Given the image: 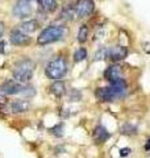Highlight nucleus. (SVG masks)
I'll use <instances>...</instances> for the list:
<instances>
[{
    "label": "nucleus",
    "mask_w": 150,
    "mask_h": 158,
    "mask_svg": "<svg viewBox=\"0 0 150 158\" xmlns=\"http://www.w3.org/2000/svg\"><path fill=\"white\" fill-rule=\"evenodd\" d=\"M127 94V83L124 79H120L111 83L108 87H100L95 91V96L100 102H113L119 98H123Z\"/></svg>",
    "instance_id": "1"
},
{
    "label": "nucleus",
    "mask_w": 150,
    "mask_h": 158,
    "mask_svg": "<svg viewBox=\"0 0 150 158\" xmlns=\"http://www.w3.org/2000/svg\"><path fill=\"white\" fill-rule=\"evenodd\" d=\"M67 31L66 28L62 27V25H50L46 27L44 31L38 34L37 37V44L38 45H49V44H53V42H57V41H61L66 37Z\"/></svg>",
    "instance_id": "2"
},
{
    "label": "nucleus",
    "mask_w": 150,
    "mask_h": 158,
    "mask_svg": "<svg viewBox=\"0 0 150 158\" xmlns=\"http://www.w3.org/2000/svg\"><path fill=\"white\" fill-rule=\"evenodd\" d=\"M67 73V62L63 57H57L53 61L48 63L46 69H45V74L49 79H54V81H61V79L66 75Z\"/></svg>",
    "instance_id": "3"
},
{
    "label": "nucleus",
    "mask_w": 150,
    "mask_h": 158,
    "mask_svg": "<svg viewBox=\"0 0 150 158\" xmlns=\"http://www.w3.org/2000/svg\"><path fill=\"white\" fill-rule=\"evenodd\" d=\"M33 73H34V62L32 59L25 58L23 61L17 62V65L15 66L13 78H15V81H17L19 83H25L32 78Z\"/></svg>",
    "instance_id": "4"
},
{
    "label": "nucleus",
    "mask_w": 150,
    "mask_h": 158,
    "mask_svg": "<svg viewBox=\"0 0 150 158\" xmlns=\"http://www.w3.org/2000/svg\"><path fill=\"white\" fill-rule=\"evenodd\" d=\"M74 8H75V15L78 17L83 19L90 16L94 12L95 4H94V0H77Z\"/></svg>",
    "instance_id": "5"
},
{
    "label": "nucleus",
    "mask_w": 150,
    "mask_h": 158,
    "mask_svg": "<svg viewBox=\"0 0 150 158\" xmlns=\"http://www.w3.org/2000/svg\"><path fill=\"white\" fill-rule=\"evenodd\" d=\"M13 16L19 19H25L32 13V2L31 0H17L13 6Z\"/></svg>",
    "instance_id": "6"
},
{
    "label": "nucleus",
    "mask_w": 150,
    "mask_h": 158,
    "mask_svg": "<svg viewBox=\"0 0 150 158\" xmlns=\"http://www.w3.org/2000/svg\"><path fill=\"white\" fill-rule=\"evenodd\" d=\"M23 88L24 87L21 86V83L13 81V79H8V81H4L2 83L0 92H2V95H16V94H21Z\"/></svg>",
    "instance_id": "7"
},
{
    "label": "nucleus",
    "mask_w": 150,
    "mask_h": 158,
    "mask_svg": "<svg viewBox=\"0 0 150 158\" xmlns=\"http://www.w3.org/2000/svg\"><path fill=\"white\" fill-rule=\"evenodd\" d=\"M128 57V49L125 46H111L107 49V58L112 62L123 61Z\"/></svg>",
    "instance_id": "8"
},
{
    "label": "nucleus",
    "mask_w": 150,
    "mask_h": 158,
    "mask_svg": "<svg viewBox=\"0 0 150 158\" xmlns=\"http://www.w3.org/2000/svg\"><path fill=\"white\" fill-rule=\"evenodd\" d=\"M121 66L120 65H116V63H113V65H109L107 69H106V71H104V79L108 82H116V81H120V79H123L121 77Z\"/></svg>",
    "instance_id": "9"
},
{
    "label": "nucleus",
    "mask_w": 150,
    "mask_h": 158,
    "mask_svg": "<svg viewBox=\"0 0 150 158\" xmlns=\"http://www.w3.org/2000/svg\"><path fill=\"white\" fill-rule=\"evenodd\" d=\"M11 42L15 46H27L31 44V37H28V34L23 33L20 29H15L11 33Z\"/></svg>",
    "instance_id": "10"
},
{
    "label": "nucleus",
    "mask_w": 150,
    "mask_h": 158,
    "mask_svg": "<svg viewBox=\"0 0 150 158\" xmlns=\"http://www.w3.org/2000/svg\"><path fill=\"white\" fill-rule=\"evenodd\" d=\"M109 136H111V135H109V132L103 125H98L94 129V133H92L94 140L96 141L98 144H103V142H106L109 138Z\"/></svg>",
    "instance_id": "11"
},
{
    "label": "nucleus",
    "mask_w": 150,
    "mask_h": 158,
    "mask_svg": "<svg viewBox=\"0 0 150 158\" xmlns=\"http://www.w3.org/2000/svg\"><path fill=\"white\" fill-rule=\"evenodd\" d=\"M29 108H31V103H29L28 100H24V99H17V100H15L11 104V110L15 113L27 112Z\"/></svg>",
    "instance_id": "12"
},
{
    "label": "nucleus",
    "mask_w": 150,
    "mask_h": 158,
    "mask_svg": "<svg viewBox=\"0 0 150 158\" xmlns=\"http://www.w3.org/2000/svg\"><path fill=\"white\" fill-rule=\"evenodd\" d=\"M40 27V23L37 21V20H28V21H24L21 25H20V31H21L23 33L25 34H29V33H33L36 32L37 29Z\"/></svg>",
    "instance_id": "13"
},
{
    "label": "nucleus",
    "mask_w": 150,
    "mask_h": 158,
    "mask_svg": "<svg viewBox=\"0 0 150 158\" xmlns=\"http://www.w3.org/2000/svg\"><path fill=\"white\" fill-rule=\"evenodd\" d=\"M40 7L44 12L46 13H53L57 11L58 8V4H57V0H40L38 2Z\"/></svg>",
    "instance_id": "14"
},
{
    "label": "nucleus",
    "mask_w": 150,
    "mask_h": 158,
    "mask_svg": "<svg viewBox=\"0 0 150 158\" xmlns=\"http://www.w3.org/2000/svg\"><path fill=\"white\" fill-rule=\"evenodd\" d=\"M50 92H52L54 96H57V98L63 96L65 92H66V87H65L63 81H56L54 82L53 85L50 86Z\"/></svg>",
    "instance_id": "15"
},
{
    "label": "nucleus",
    "mask_w": 150,
    "mask_h": 158,
    "mask_svg": "<svg viewBox=\"0 0 150 158\" xmlns=\"http://www.w3.org/2000/svg\"><path fill=\"white\" fill-rule=\"evenodd\" d=\"M88 27L87 25H82L81 28H79V31H78V42L79 44H84L87 41V38H88Z\"/></svg>",
    "instance_id": "16"
},
{
    "label": "nucleus",
    "mask_w": 150,
    "mask_h": 158,
    "mask_svg": "<svg viewBox=\"0 0 150 158\" xmlns=\"http://www.w3.org/2000/svg\"><path fill=\"white\" fill-rule=\"evenodd\" d=\"M87 58V50L84 48H79L77 52L74 53V61L75 62H82Z\"/></svg>",
    "instance_id": "17"
},
{
    "label": "nucleus",
    "mask_w": 150,
    "mask_h": 158,
    "mask_svg": "<svg viewBox=\"0 0 150 158\" xmlns=\"http://www.w3.org/2000/svg\"><path fill=\"white\" fill-rule=\"evenodd\" d=\"M107 58V49L106 48H99L98 52L95 53V61H103Z\"/></svg>",
    "instance_id": "18"
},
{
    "label": "nucleus",
    "mask_w": 150,
    "mask_h": 158,
    "mask_svg": "<svg viewBox=\"0 0 150 158\" xmlns=\"http://www.w3.org/2000/svg\"><path fill=\"white\" fill-rule=\"evenodd\" d=\"M75 13V8H70V7H65L62 11V16L66 20H71Z\"/></svg>",
    "instance_id": "19"
},
{
    "label": "nucleus",
    "mask_w": 150,
    "mask_h": 158,
    "mask_svg": "<svg viewBox=\"0 0 150 158\" xmlns=\"http://www.w3.org/2000/svg\"><path fill=\"white\" fill-rule=\"evenodd\" d=\"M82 99V94L77 90H71L69 94V102H78Z\"/></svg>",
    "instance_id": "20"
},
{
    "label": "nucleus",
    "mask_w": 150,
    "mask_h": 158,
    "mask_svg": "<svg viewBox=\"0 0 150 158\" xmlns=\"http://www.w3.org/2000/svg\"><path fill=\"white\" fill-rule=\"evenodd\" d=\"M121 133H124V135H133V133H136V128L132 124H124L121 127Z\"/></svg>",
    "instance_id": "21"
},
{
    "label": "nucleus",
    "mask_w": 150,
    "mask_h": 158,
    "mask_svg": "<svg viewBox=\"0 0 150 158\" xmlns=\"http://www.w3.org/2000/svg\"><path fill=\"white\" fill-rule=\"evenodd\" d=\"M52 132H53L56 136H63V125H62V124H57V125L52 129Z\"/></svg>",
    "instance_id": "22"
},
{
    "label": "nucleus",
    "mask_w": 150,
    "mask_h": 158,
    "mask_svg": "<svg viewBox=\"0 0 150 158\" xmlns=\"http://www.w3.org/2000/svg\"><path fill=\"white\" fill-rule=\"evenodd\" d=\"M21 94H24L25 96H32V95H34V90L32 87H24L23 88V91H21Z\"/></svg>",
    "instance_id": "23"
},
{
    "label": "nucleus",
    "mask_w": 150,
    "mask_h": 158,
    "mask_svg": "<svg viewBox=\"0 0 150 158\" xmlns=\"http://www.w3.org/2000/svg\"><path fill=\"white\" fill-rule=\"evenodd\" d=\"M131 152V148H123V149H120V157H128Z\"/></svg>",
    "instance_id": "24"
},
{
    "label": "nucleus",
    "mask_w": 150,
    "mask_h": 158,
    "mask_svg": "<svg viewBox=\"0 0 150 158\" xmlns=\"http://www.w3.org/2000/svg\"><path fill=\"white\" fill-rule=\"evenodd\" d=\"M6 46H7V42L6 41H0V54L6 53Z\"/></svg>",
    "instance_id": "25"
},
{
    "label": "nucleus",
    "mask_w": 150,
    "mask_h": 158,
    "mask_svg": "<svg viewBox=\"0 0 150 158\" xmlns=\"http://www.w3.org/2000/svg\"><path fill=\"white\" fill-rule=\"evenodd\" d=\"M144 149H145V150H146V152H149V150H150V138H149V140L146 141V144H145V146H144Z\"/></svg>",
    "instance_id": "26"
},
{
    "label": "nucleus",
    "mask_w": 150,
    "mask_h": 158,
    "mask_svg": "<svg viewBox=\"0 0 150 158\" xmlns=\"http://www.w3.org/2000/svg\"><path fill=\"white\" fill-rule=\"evenodd\" d=\"M3 34H4V24L0 23V38L3 37Z\"/></svg>",
    "instance_id": "27"
}]
</instances>
